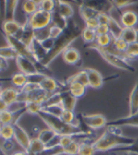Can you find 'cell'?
<instances>
[{
  "mask_svg": "<svg viewBox=\"0 0 138 155\" xmlns=\"http://www.w3.org/2000/svg\"><path fill=\"white\" fill-rule=\"evenodd\" d=\"M15 38L19 39L24 45L29 47L35 40V29L32 28V26L26 21L25 23L23 24L22 28Z\"/></svg>",
  "mask_w": 138,
  "mask_h": 155,
  "instance_id": "30bf717a",
  "label": "cell"
},
{
  "mask_svg": "<svg viewBox=\"0 0 138 155\" xmlns=\"http://www.w3.org/2000/svg\"><path fill=\"white\" fill-rule=\"evenodd\" d=\"M21 28H22V25L15 20L3 21L2 25L4 36H8V37H15L20 32Z\"/></svg>",
  "mask_w": 138,
  "mask_h": 155,
  "instance_id": "e0dca14e",
  "label": "cell"
},
{
  "mask_svg": "<svg viewBox=\"0 0 138 155\" xmlns=\"http://www.w3.org/2000/svg\"><path fill=\"white\" fill-rule=\"evenodd\" d=\"M18 53L15 51V49H13L12 47L9 45L5 46H2L0 48V56L1 58H3L5 59H15L18 57Z\"/></svg>",
  "mask_w": 138,
  "mask_h": 155,
  "instance_id": "e575fe53",
  "label": "cell"
},
{
  "mask_svg": "<svg viewBox=\"0 0 138 155\" xmlns=\"http://www.w3.org/2000/svg\"><path fill=\"white\" fill-rule=\"evenodd\" d=\"M62 93V102H61V107L63 109L66 110H71L74 111V109L76 107V104L78 102V98L74 97L72 94L70 93L68 89L61 91Z\"/></svg>",
  "mask_w": 138,
  "mask_h": 155,
  "instance_id": "ac0fdd59",
  "label": "cell"
},
{
  "mask_svg": "<svg viewBox=\"0 0 138 155\" xmlns=\"http://www.w3.org/2000/svg\"><path fill=\"white\" fill-rule=\"evenodd\" d=\"M82 30L79 28V26L77 25L75 21H69L67 28L64 29V32L61 35L55 40V44L53 48L47 54L45 59L41 61V64L44 66L49 68V64L64 52L69 47H71V45L75 41L76 39L81 36Z\"/></svg>",
  "mask_w": 138,
  "mask_h": 155,
  "instance_id": "7a4b0ae2",
  "label": "cell"
},
{
  "mask_svg": "<svg viewBox=\"0 0 138 155\" xmlns=\"http://www.w3.org/2000/svg\"><path fill=\"white\" fill-rule=\"evenodd\" d=\"M136 28H124L121 38H122L128 44L136 41Z\"/></svg>",
  "mask_w": 138,
  "mask_h": 155,
  "instance_id": "d6a6232c",
  "label": "cell"
},
{
  "mask_svg": "<svg viewBox=\"0 0 138 155\" xmlns=\"http://www.w3.org/2000/svg\"><path fill=\"white\" fill-rule=\"evenodd\" d=\"M8 68H9V64H8V59L1 58L0 59V69H1V71H5L7 69H8Z\"/></svg>",
  "mask_w": 138,
  "mask_h": 155,
  "instance_id": "91938a15",
  "label": "cell"
},
{
  "mask_svg": "<svg viewBox=\"0 0 138 155\" xmlns=\"http://www.w3.org/2000/svg\"><path fill=\"white\" fill-rule=\"evenodd\" d=\"M81 37H82V39L83 40V41L86 45H88V44L94 43L96 41V38H97V34H96V30L90 29V28H88L86 27H85L82 30Z\"/></svg>",
  "mask_w": 138,
  "mask_h": 155,
  "instance_id": "836d02e7",
  "label": "cell"
},
{
  "mask_svg": "<svg viewBox=\"0 0 138 155\" xmlns=\"http://www.w3.org/2000/svg\"><path fill=\"white\" fill-rule=\"evenodd\" d=\"M41 43V45H42V46L44 47V48L46 50V51L48 52V54L51 51V50L53 48V46H54V44H55V40L54 39H53V38H48V39H46V40H45L44 41H42V42H40Z\"/></svg>",
  "mask_w": 138,
  "mask_h": 155,
  "instance_id": "9f6ffc18",
  "label": "cell"
},
{
  "mask_svg": "<svg viewBox=\"0 0 138 155\" xmlns=\"http://www.w3.org/2000/svg\"><path fill=\"white\" fill-rule=\"evenodd\" d=\"M129 114H133L138 112V78L136 81L133 90L129 95L128 100Z\"/></svg>",
  "mask_w": 138,
  "mask_h": 155,
  "instance_id": "7402d4cb",
  "label": "cell"
},
{
  "mask_svg": "<svg viewBox=\"0 0 138 155\" xmlns=\"http://www.w3.org/2000/svg\"><path fill=\"white\" fill-rule=\"evenodd\" d=\"M28 48L30 49L31 51L33 52V54L35 55L36 58L40 62L42 61L43 59H45V57L47 56V54H48V52L43 47L41 43L36 41V39L33 41V42L31 44V46Z\"/></svg>",
  "mask_w": 138,
  "mask_h": 155,
  "instance_id": "cb8c5ba5",
  "label": "cell"
},
{
  "mask_svg": "<svg viewBox=\"0 0 138 155\" xmlns=\"http://www.w3.org/2000/svg\"><path fill=\"white\" fill-rule=\"evenodd\" d=\"M40 88L44 89L47 94H53L57 92H61L68 89L67 84L58 81L52 76H46L40 84Z\"/></svg>",
  "mask_w": 138,
  "mask_h": 155,
  "instance_id": "ba28073f",
  "label": "cell"
},
{
  "mask_svg": "<svg viewBox=\"0 0 138 155\" xmlns=\"http://www.w3.org/2000/svg\"><path fill=\"white\" fill-rule=\"evenodd\" d=\"M120 23L124 28H135L138 23V15L133 10L122 12L120 17Z\"/></svg>",
  "mask_w": 138,
  "mask_h": 155,
  "instance_id": "9a60e30c",
  "label": "cell"
},
{
  "mask_svg": "<svg viewBox=\"0 0 138 155\" xmlns=\"http://www.w3.org/2000/svg\"><path fill=\"white\" fill-rule=\"evenodd\" d=\"M26 110L28 114H33V115H38L40 111L42 110L41 104L36 103L34 102H26Z\"/></svg>",
  "mask_w": 138,
  "mask_h": 155,
  "instance_id": "ee69618b",
  "label": "cell"
},
{
  "mask_svg": "<svg viewBox=\"0 0 138 155\" xmlns=\"http://www.w3.org/2000/svg\"><path fill=\"white\" fill-rule=\"evenodd\" d=\"M14 148V142L12 140H3V142L1 145V150L3 154H8L11 151H12Z\"/></svg>",
  "mask_w": 138,
  "mask_h": 155,
  "instance_id": "f5cc1de1",
  "label": "cell"
},
{
  "mask_svg": "<svg viewBox=\"0 0 138 155\" xmlns=\"http://www.w3.org/2000/svg\"><path fill=\"white\" fill-rule=\"evenodd\" d=\"M58 134H57L54 131H53V130L48 127V128H45V129L40 130V132H39L37 137L39 138V139L45 144V146H46V145H49V144L55 138V137Z\"/></svg>",
  "mask_w": 138,
  "mask_h": 155,
  "instance_id": "4dcf8cb0",
  "label": "cell"
},
{
  "mask_svg": "<svg viewBox=\"0 0 138 155\" xmlns=\"http://www.w3.org/2000/svg\"><path fill=\"white\" fill-rule=\"evenodd\" d=\"M135 141L136 138L124 136L120 127L109 125L103 134L94 140L93 145L96 152H111L116 148L133 145Z\"/></svg>",
  "mask_w": 138,
  "mask_h": 155,
  "instance_id": "6da1fadb",
  "label": "cell"
},
{
  "mask_svg": "<svg viewBox=\"0 0 138 155\" xmlns=\"http://www.w3.org/2000/svg\"><path fill=\"white\" fill-rule=\"evenodd\" d=\"M11 82L14 86L18 89H23L24 85L28 83V78L27 76L22 72H16L14 73L11 76Z\"/></svg>",
  "mask_w": 138,
  "mask_h": 155,
  "instance_id": "f1b7e54d",
  "label": "cell"
},
{
  "mask_svg": "<svg viewBox=\"0 0 138 155\" xmlns=\"http://www.w3.org/2000/svg\"><path fill=\"white\" fill-rule=\"evenodd\" d=\"M126 56L128 60H135L138 59V42L128 44V48L125 51Z\"/></svg>",
  "mask_w": 138,
  "mask_h": 155,
  "instance_id": "ab89813d",
  "label": "cell"
},
{
  "mask_svg": "<svg viewBox=\"0 0 138 155\" xmlns=\"http://www.w3.org/2000/svg\"><path fill=\"white\" fill-rule=\"evenodd\" d=\"M39 128H40V127H38L37 126H34V127H33V132H36L37 134H39V132H40V130L39 129Z\"/></svg>",
  "mask_w": 138,
  "mask_h": 155,
  "instance_id": "be15d7a7",
  "label": "cell"
},
{
  "mask_svg": "<svg viewBox=\"0 0 138 155\" xmlns=\"http://www.w3.org/2000/svg\"><path fill=\"white\" fill-rule=\"evenodd\" d=\"M0 136L3 140H10L14 139V127H13V125H1Z\"/></svg>",
  "mask_w": 138,
  "mask_h": 155,
  "instance_id": "d590c367",
  "label": "cell"
},
{
  "mask_svg": "<svg viewBox=\"0 0 138 155\" xmlns=\"http://www.w3.org/2000/svg\"><path fill=\"white\" fill-rule=\"evenodd\" d=\"M20 94V89L14 87H8L3 89L0 93V101L4 102L7 106H10L19 100Z\"/></svg>",
  "mask_w": 138,
  "mask_h": 155,
  "instance_id": "4fadbf2b",
  "label": "cell"
},
{
  "mask_svg": "<svg viewBox=\"0 0 138 155\" xmlns=\"http://www.w3.org/2000/svg\"><path fill=\"white\" fill-rule=\"evenodd\" d=\"M97 36L105 35V34H109V26L108 25H99L97 28L96 29Z\"/></svg>",
  "mask_w": 138,
  "mask_h": 155,
  "instance_id": "680465c9",
  "label": "cell"
},
{
  "mask_svg": "<svg viewBox=\"0 0 138 155\" xmlns=\"http://www.w3.org/2000/svg\"><path fill=\"white\" fill-rule=\"evenodd\" d=\"M111 152L113 153H138V138H136V141L133 143V145H128V146H123V147L116 148L115 150H113Z\"/></svg>",
  "mask_w": 138,
  "mask_h": 155,
  "instance_id": "b9f144b4",
  "label": "cell"
},
{
  "mask_svg": "<svg viewBox=\"0 0 138 155\" xmlns=\"http://www.w3.org/2000/svg\"><path fill=\"white\" fill-rule=\"evenodd\" d=\"M110 15L106 13L105 12H100L97 15V20L99 25H108L110 21Z\"/></svg>",
  "mask_w": 138,
  "mask_h": 155,
  "instance_id": "11a10c76",
  "label": "cell"
},
{
  "mask_svg": "<svg viewBox=\"0 0 138 155\" xmlns=\"http://www.w3.org/2000/svg\"><path fill=\"white\" fill-rule=\"evenodd\" d=\"M0 122L1 125L13 124L14 122V114L8 110L0 111Z\"/></svg>",
  "mask_w": 138,
  "mask_h": 155,
  "instance_id": "60d3db41",
  "label": "cell"
},
{
  "mask_svg": "<svg viewBox=\"0 0 138 155\" xmlns=\"http://www.w3.org/2000/svg\"><path fill=\"white\" fill-rule=\"evenodd\" d=\"M61 102H62V93L61 91L57 92L53 94H49L47 99L41 104V107L43 109L45 107L61 105Z\"/></svg>",
  "mask_w": 138,
  "mask_h": 155,
  "instance_id": "83f0119b",
  "label": "cell"
},
{
  "mask_svg": "<svg viewBox=\"0 0 138 155\" xmlns=\"http://www.w3.org/2000/svg\"><path fill=\"white\" fill-rule=\"evenodd\" d=\"M78 11H79V15L83 20V21L91 19V18H96L97 15H99V13L100 12V11H99L96 8L85 4V3L79 5Z\"/></svg>",
  "mask_w": 138,
  "mask_h": 155,
  "instance_id": "d6986e66",
  "label": "cell"
},
{
  "mask_svg": "<svg viewBox=\"0 0 138 155\" xmlns=\"http://www.w3.org/2000/svg\"><path fill=\"white\" fill-rule=\"evenodd\" d=\"M86 47H87L88 49H93V50L97 51L100 54L101 57L111 66L115 67L116 68L121 69V70H124V71L135 72V68L133 65H131L128 60L123 59L122 57H120L116 54L111 53V52L107 51L106 49L101 48V47L97 46L95 42L88 44L87 46H86Z\"/></svg>",
  "mask_w": 138,
  "mask_h": 155,
  "instance_id": "277c9868",
  "label": "cell"
},
{
  "mask_svg": "<svg viewBox=\"0 0 138 155\" xmlns=\"http://www.w3.org/2000/svg\"><path fill=\"white\" fill-rule=\"evenodd\" d=\"M63 152L68 155H78L79 150V142L74 140L73 142L67 145L66 147L62 148Z\"/></svg>",
  "mask_w": 138,
  "mask_h": 155,
  "instance_id": "f6af8a7d",
  "label": "cell"
},
{
  "mask_svg": "<svg viewBox=\"0 0 138 155\" xmlns=\"http://www.w3.org/2000/svg\"><path fill=\"white\" fill-rule=\"evenodd\" d=\"M4 21H14L16 9L18 8L19 1L17 0H8L4 1Z\"/></svg>",
  "mask_w": 138,
  "mask_h": 155,
  "instance_id": "44dd1931",
  "label": "cell"
},
{
  "mask_svg": "<svg viewBox=\"0 0 138 155\" xmlns=\"http://www.w3.org/2000/svg\"><path fill=\"white\" fill-rule=\"evenodd\" d=\"M89 140H86L79 143V150H78V155H95L96 153L95 148H94L93 142H89Z\"/></svg>",
  "mask_w": 138,
  "mask_h": 155,
  "instance_id": "1f68e13d",
  "label": "cell"
},
{
  "mask_svg": "<svg viewBox=\"0 0 138 155\" xmlns=\"http://www.w3.org/2000/svg\"><path fill=\"white\" fill-rule=\"evenodd\" d=\"M42 110L47 112L49 114L58 116V117H61V115L62 114L64 109L61 107V105H58V106H52V107H45V108H43Z\"/></svg>",
  "mask_w": 138,
  "mask_h": 155,
  "instance_id": "681fc988",
  "label": "cell"
},
{
  "mask_svg": "<svg viewBox=\"0 0 138 155\" xmlns=\"http://www.w3.org/2000/svg\"><path fill=\"white\" fill-rule=\"evenodd\" d=\"M78 116L86 125V127L91 130H98L107 127L108 120L102 114H78Z\"/></svg>",
  "mask_w": 138,
  "mask_h": 155,
  "instance_id": "8992f818",
  "label": "cell"
},
{
  "mask_svg": "<svg viewBox=\"0 0 138 155\" xmlns=\"http://www.w3.org/2000/svg\"><path fill=\"white\" fill-rule=\"evenodd\" d=\"M49 94L40 88H37L35 90L28 93V94H20L19 101H24V102H34L39 104H42L45 100L47 99Z\"/></svg>",
  "mask_w": 138,
  "mask_h": 155,
  "instance_id": "9c48e42d",
  "label": "cell"
},
{
  "mask_svg": "<svg viewBox=\"0 0 138 155\" xmlns=\"http://www.w3.org/2000/svg\"><path fill=\"white\" fill-rule=\"evenodd\" d=\"M113 42V38L111 34H105V35L97 36L95 43L101 48H108Z\"/></svg>",
  "mask_w": 138,
  "mask_h": 155,
  "instance_id": "74e56055",
  "label": "cell"
},
{
  "mask_svg": "<svg viewBox=\"0 0 138 155\" xmlns=\"http://www.w3.org/2000/svg\"><path fill=\"white\" fill-rule=\"evenodd\" d=\"M88 76L89 87L92 89H100L103 84V77L101 73L96 69L86 68H85Z\"/></svg>",
  "mask_w": 138,
  "mask_h": 155,
  "instance_id": "2e32d148",
  "label": "cell"
},
{
  "mask_svg": "<svg viewBox=\"0 0 138 155\" xmlns=\"http://www.w3.org/2000/svg\"><path fill=\"white\" fill-rule=\"evenodd\" d=\"M56 2H57L56 12H58L61 16L67 19L68 21L73 17L74 11L73 7L70 3L64 1H56Z\"/></svg>",
  "mask_w": 138,
  "mask_h": 155,
  "instance_id": "ffe728a7",
  "label": "cell"
},
{
  "mask_svg": "<svg viewBox=\"0 0 138 155\" xmlns=\"http://www.w3.org/2000/svg\"><path fill=\"white\" fill-rule=\"evenodd\" d=\"M26 105H27V102H24V101H19L18 100L17 102H14L10 106H8V109L9 111H11L13 114L15 113H17L19 111H21L23 110L26 109Z\"/></svg>",
  "mask_w": 138,
  "mask_h": 155,
  "instance_id": "bcb514c9",
  "label": "cell"
},
{
  "mask_svg": "<svg viewBox=\"0 0 138 155\" xmlns=\"http://www.w3.org/2000/svg\"><path fill=\"white\" fill-rule=\"evenodd\" d=\"M74 140H75L74 139L73 135H65V136H61L60 137V145L61 148L66 147L67 145H69L71 143H72Z\"/></svg>",
  "mask_w": 138,
  "mask_h": 155,
  "instance_id": "db71d44e",
  "label": "cell"
},
{
  "mask_svg": "<svg viewBox=\"0 0 138 155\" xmlns=\"http://www.w3.org/2000/svg\"><path fill=\"white\" fill-rule=\"evenodd\" d=\"M121 155H138V153H128V152H124L120 153Z\"/></svg>",
  "mask_w": 138,
  "mask_h": 155,
  "instance_id": "6125c7cd",
  "label": "cell"
},
{
  "mask_svg": "<svg viewBox=\"0 0 138 155\" xmlns=\"http://www.w3.org/2000/svg\"><path fill=\"white\" fill-rule=\"evenodd\" d=\"M136 3V1H132V0H116V1H111L110 3L112 7L116 8L118 10H121L124 8H127L128 6H132Z\"/></svg>",
  "mask_w": 138,
  "mask_h": 155,
  "instance_id": "7dc6e473",
  "label": "cell"
},
{
  "mask_svg": "<svg viewBox=\"0 0 138 155\" xmlns=\"http://www.w3.org/2000/svg\"><path fill=\"white\" fill-rule=\"evenodd\" d=\"M39 9L45 11L47 12L53 13L56 10L57 7V2L52 1V0H42L39 1Z\"/></svg>",
  "mask_w": 138,
  "mask_h": 155,
  "instance_id": "f35d334b",
  "label": "cell"
},
{
  "mask_svg": "<svg viewBox=\"0 0 138 155\" xmlns=\"http://www.w3.org/2000/svg\"><path fill=\"white\" fill-rule=\"evenodd\" d=\"M136 33H137V36H136V42H138V29H136Z\"/></svg>",
  "mask_w": 138,
  "mask_h": 155,
  "instance_id": "e7e4bbea",
  "label": "cell"
},
{
  "mask_svg": "<svg viewBox=\"0 0 138 155\" xmlns=\"http://www.w3.org/2000/svg\"><path fill=\"white\" fill-rule=\"evenodd\" d=\"M26 21L35 30L46 28L52 24V13L38 9L34 14L27 18Z\"/></svg>",
  "mask_w": 138,
  "mask_h": 155,
  "instance_id": "5b68a950",
  "label": "cell"
},
{
  "mask_svg": "<svg viewBox=\"0 0 138 155\" xmlns=\"http://www.w3.org/2000/svg\"><path fill=\"white\" fill-rule=\"evenodd\" d=\"M68 23H69V21H68L67 19H65L63 16H61L58 12L54 11L52 13V24L51 25L58 26V27H60L62 29H65V28H67Z\"/></svg>",
  "mask_w": 138,
  "mask_h": 155,
  "instance_id": "8d00e7d4",
  "label": "cell"
},
{
  "mask_svg": "<svg viewBox=\"0 0 138 155\" xmlns=\"http://www.w3.org/2000/svg\"><path fill=\"white\" fill-rule=\"evenodd\" d=\"M46 76H45V75H44V74L37 72V73L27 76V78H28V83H33V84H39V85H40V83L42 82L43 80L45 79Z\"/></svg>",
  "mask_w": 138,
  "mask_h": 155,
  "instance_id": "f907efd6",
  "label": "cell"
},
{
  "mask_svg": "<svg viewBox=\"0 0 138 155\" xmlns=\"http://www.w3.org/2000/svg\"><path fill=\"white\" fill-rule=\"evenodd\" d=\"M84 23H85L86 28L94 29V30H96L97 27L99 26V25L97 18H91V19L86 20V21H84Z\"/></svg>",
  "mask_w": 138,
  "mask_h": 155,
  "instance_id": "6f0895ef",
  "label": "cell"
},
{
  "mask_svg": "<svg viewBox=\"0 0 138 155\" xmlns=\"http://www.w3.org/2000/svg\"><path fill=\"white\" fill-rule=\"evenodd\" d=\"M67 88L70 93L78 99L84 96V94L86 92V89H87L86 87L80 83H78V82H71L67 84Z\"/></svg>",
  "mask_w": 138,
  "mask_h": 155,
  "instance_id": "484cf974",
  "label": "cell"
},
{
  "mask_svg": "<svg viewBox=\"0 0 138 155\" xmlns=\"http://www.w3.org/2000/svg\"><path fill=\"white\" fill-rule=\"evenodd\" d=\"M50 38L49 34V26L46 28H40V29H36L35 30V39L39 42H42L46 39Z\"/></svg>",
  "mask_w": 138,
  "mask_h": 155,
  "instance_id": "7bdbcfd3",
  "label": "cell"
},
{
  "mask_svg": "<svg viewBox=\"0 0 138 155\" xmlns=\"http://www.w3.org/2000/svg\"><path fill=\"white\" fill-rule=\"evenodd\" d=\"M11 155H28V153L25 151H17V152L13 153Z\"/></svg>",
  "mask_w": 138,
  "mask_h": 155,
  "instance_id": "94428289",
  "label": "cell"
},
{
  "mask_svg": "<svg viewBox=\"0 0 138 155\" xmlns=\"http://www.w3.org/2000/svg\"><path fill=\"white\" fill-rule=\"evenodd\" d=\"M108 26H109V31H110L109 33L112 37L113 39L121 38L122 32L124 30V27L121 25L120 21L111 16L110 21H109V23H108Z\"/></svg>",
  "mask_w": 138,
  "mask_h": 155,
  "instance_id": "d4e9b609",
  "label": "cell"
},
{
  "mask_svg": "<svg viewBox=\"0 0 138 155\" xmlns=\"http://www.w3.org/2000/svg\"><path fill=\"white\" fill-rule=\"evenodd\" d=\"M38 116L44 121V123L48 126L49 128L54 131L57 134L60 136L74 135L76 133H79V132H85L82 127H77V126L65 124L60 117L49 114L42 110L38 114Z\"/></svg>",
  "mask_w": 138,
  "mask_h": 155,
  "instance_id": "3957f363",
  "label": "cell"
},
{
  "mask_svg": "<svg viewBox=\"0 0 138 155\" xmlns=\"http://www.w3.org/2000/svg\"><path fill=\"white\" fill-rule=\"evenodd\" d=\"M63 60L67 64L70 65H74V66L79 67L82 66V59L79 51L74 47H69L65 50L62 54Z\"/></svg>",
  "mask_w": 138,
  "mask_h": 155,
  "instance_id": "5bb4252c",
  "label": "cell"
},
{
  "mask_svg": "<svg viewBox=\"0 0 138 155\" xmlns=\"http://www.w3.org/2000/svg\"><path fill=\"white\" fill-rule=\"evenodd\" d=\"M15 63L20 72H22L26 76L33 75L38 72V70L35 64H33L30 59H27L24 56L18 55L17 58L15 59Z\"/></svg>",
  "mask_w": 138,
  "mask_h": 155,
  "instance_id": "8fae6325",
  "label": "cell"
},
{
  "mask_svg": "<svg viewBox=\"0 0 138 155\" xmlns=\"http://www.w3.org/2000/svg\"><path fill=\"white\" fill-rule=\"evenodd\" d=\"M46 149V146L38 137L33 138L31 140L28 149V155H39Z\"/></svg>",
  "mask_w": 138,
  "mask_h": 155,
  "instance_id": "4316f807",
  "label": "cell"
},
{
  "mask_svg": "<svg viewBox=\"0 0 138 155\" xmlns=\"http://www.w3.org/2000/svg\"><path fill=\"white\" fill-rule=\"evenodd\" d=\"M112 44L116 50H118L119 51H121L122 53H125L126 50H127L128 46V42H126L122 38H116V39H113Z\"/></svg>",
  "mask_w": 138,
  "mask_h": 155,
  "instance_id": "c3c4849f",
  "label": "cell"
},
{
  "mask_svg": "<svg viewBox=\"0 0 138 155\" xmlns=\"http://www.w3.org/2000/svg\"><path fill=\"white\" fill-rule=\"evenodd\" d=\"M64 32V29H62L60 27H58V26L53 25H51L49 26V34H50V38L56 40V39H58L59 37H60L61 34Z\"/></svg>",
  "mask_w": 138,
  "mask_h": 155,
  "instance_id": "816d5d0a",
  "label": "cell"
},
{
  "mask_svg": "<svg viewBox=\"0 0 138 155\" xmlns=\"http://www.w3.org/2000/svg\"><path fill=\"white\" fill-rule=\"evenodd\" d=\"M116 126V127H138V112L136 114H129L125 117H121L116 120H109L107 126Z\"/></svg>",
  "mask_w": 138,
  "mask_h": 155,
  "instance_id": "7c38bea8",
  "label": "cell"
},
{
  "mask_svg": "<svg viewBox=\"0 0 138 155\" xmlns=\"http://www.w3.org/2000/svg\"><path fill=\"white\" fill-rule=\"evenodd\" d=\"M71 82H78V83H80L83 85L86 86V88L89 87V81H88V76L86 71H85V69L83 70H81V71H78L77 73L74 74L73 76H70L66 81H65V84H68L71 83Z\"/></svg>",
  "mask_w": 138,
  "mask_h": 155,
  "instance_id": "603a6c76",
  "label": "cell"
},
{
  "mask_svg": "<svg viewBox=\"0 0 138 155\" xmlns=\"http://www.w3.org/2000/svg\"><path fill=\"white\" fill-rule=\"evenodd\" d=\"M14 127V140L20 145L24 151L28 153L32 139L28 132L24 129L19 124H12Z\"/></svg>",
  "mask_w": 138,
  "mask_h": 155,
  "instance_id": "52a82bcc",
  "label": "cell"
},
{
  "mask_svg": "<svg viewBox=\"0 0 138 155\" xmlns=\"http://www.w3.org/2000/svg\"><path fill=\"white\" fill-rule=\"evenodd\" d=\"M39 9V3L38 1H33V0H26L24 1L22 3V11L25 15L29 16L34 14L36 11Z\"/></svg>",
  "mask_w": 138,
  "mask_h": 155,
  "instance_id": "f546056e",
  "label": "cell"
}]
</instances>
